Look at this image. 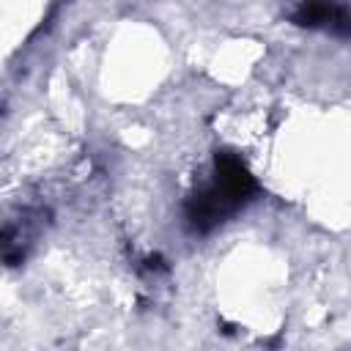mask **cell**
I'll use <instances>...</instances> for the list:
<instances>
[{
  "instance_id": "cell-1",
  "label": "cell",
  "mask_w": 351,
  "mask_h": 351,
  "mask_svg": "<svg viewBox=\"0 0 351 351\" xmlns=\"http://www.w3.org/2000/svg\"><path fill=\"white\" fill-rule=\"evenodd\" d=\"M255 195V178L236 154H217L208 178L186 203V222L195 230H211L236 214Z\"/></svg>"
},
{
  "instance_id": "cell-2",
  "label": "cell",
  "mask_w": 351,
  "mask_h": 351,
  "mask_svg": "<svg viewBox=\"0 0 351 351\" xmlns=\"http://www.w3.org/2000/svg\"><path fill=\"white\" fill-rule=\"evenodd\" d=\"M293 22L304 27L351 33V8L343 0H302L293 11Z\"/></svg>"
}]
</instances>
